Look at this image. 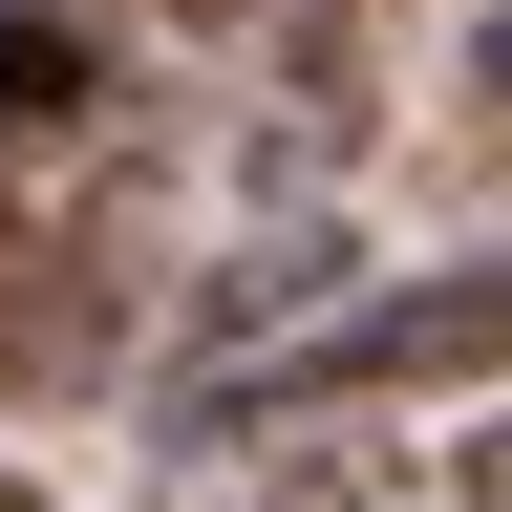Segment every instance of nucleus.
Here are the masks:
<instances>
[{"instance_id":"obj_1","label":"nucleus","mask_w":512,"mask_h":512,"mask_svg":"<svg viewBox=\"0 0 512 512\" xmlns=\"http://www.w3.org/2000/svg\"><path fill=\"white\" fill-rule=\"evenodd\" d=\"M150 192L128 171H0V406H86V384L128 363V320H150Z\"/></svg>"},{"instance_id":"obj_2","label":"nucleus","mask_w":512,"mask_h":512,"mask_svg":"<svg viewBox=\"0 0 512 512\" xmlns=\"http://www.w3.org/2000/svg\"><path fill=\"white\" fill-rule=\"evenodd\" d=\"M512 363V256H448V278H384V299H342V320H299L256 384H214V406H406V384H491Z\"/></svg>"},{"instance_id":"obj_3","label":"nucleus","mask_w":512,"mask_h":512,"mask_svg":"<svg viewBox=\"0 0 512 512\" xmlns=\"http://www.w3.org/2000/svg\"><path fill=\"white\" fill-rule=\"evenodd\" d=\"M384 470H406V448H363L342 406H192L150 512H384Z\"/></svg>"},{"instance_id":"obj_4","label":"nucleus","mask_w":512,"mask_h":512,"mask_svg":"<svg viewBox=\"0 0 512 512\" xmlns=\"http://www.w3.org/2000/svg\"><path fill=\"white\" fill-rule=\"evenodd\" d=\"M107 107V43H86V0H22V22H0V171L43 150V128H86Z\"/></svg>"},{"instance_id":"obj_5","label":"nucleus","mask_w":512,"mask_h":512,"mask_svg":"<svg viewBox=\"0 0 512 512\" xmlns=\"http://www.w3.org/2000/svg\"><path fill=\"white\" fill-rule=\"evenodd\" d=\"M448 470H470V512H512V427H491V448H448Z\"/></svg>"},{"instance_id":"obj_6","label":"nucleus","mask_w":512,"mask_h":512,"mask_svg":"<svg viewBox=\"0 0 512 512\" xmlns=\"http://www.w3.org/2000/svg\"><path fill=\"white\" fill-rule=\"evenodd\" d=\"M150 22H299V0H150Z\"/></svg>"}]
</instances>
